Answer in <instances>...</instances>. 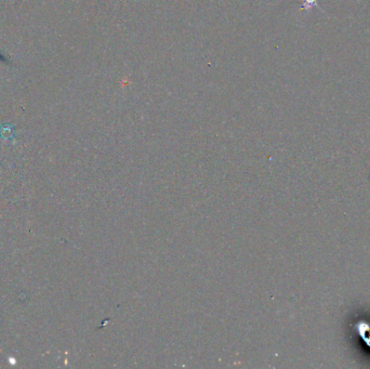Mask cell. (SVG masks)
Returning a JSON list of instances; mask_svg holds the SVG:
<instances>
[{"label":"cell","mask_w":370,"mask_h":369,"mask_svg":"<svg viewBox=\"0 0 370 369\" xmlns=\"http://www.w3.org/2000/svg\"><path fill=\"white\" fill-rule=\"evenodd\" d=\"M0 61L5 62V63H6V61H8V59H6V56L3 53H1V52H0Z\"/></svg>","instance_id":"1"}]
</instances>
